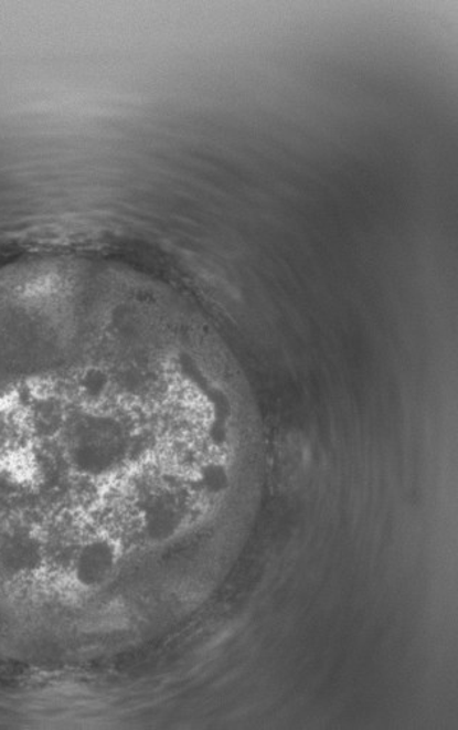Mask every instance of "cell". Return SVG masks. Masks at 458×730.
<instances>
[{
    "label": "cell",
    "instance_id": "6da1fadb",
    "mask_svg": "<svg viewBox=\"0 0 458 730\" xmlns=\"http://www.w3.org/2000/svg\"><path fill=\"white\" fill-rule=\"evenodd\" d=\"M43 551L39 541L26 532H9L0 538V569L21 575L39 569Z\"/></svg>",
    "mask_w": 458,
    "mask_h": 730
},
{
    "label": "cell",
    "instance_id": "7a4b0ae2",
    "mask_svg": "<svg viewBox=\"0 0 458 730\" xmlns=\"http://www.w3.org/2000/svg\"><path fill=\"white\" fill-rule=\"evenodd\" d=\"M309 448L303 436L286 435L276 455L277 483L281 490L291 491L300 486L308 472Z\"/></svg>",
    "mask_w": 458,
    "mask_h": 730
},
{
    "label": "cell",
    "instance_id": "3957f363",
    "mask_svg": "<svg viewBox=\"0 0 458 730\" xmlns=\"http://www.w3.org/2000/svg\"><path fill=\"white\" fill-rule=\"evenodd\" d=\"M115 553L106 542H95L81 552L76 564L78 581L85 585H97L113 570Z\"/></svg>",
    "mask_w": 458,
    "mask_h": 730
}]
</instances>
